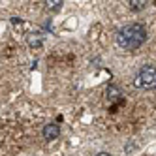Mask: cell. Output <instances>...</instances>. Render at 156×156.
<instances>
[{
  "mask_svg": "<svg viewBox=\"0 0 156 156\" xmlns=\"http://www.w3.org/2000/svg\"><path fill=\"white\" fill-rule=\"evenodd\" d=\"M130 8L133 9V12H137V9H143V6H145V2H137V0H130Z\"/></svg>",
  "mask_w": 156,
  "mask_h": 156,
  "instance_id": "6",
  "label": "cell"
},
{
  "mask_svg": "<svg viewBox=\"0 0 156 156\" xmlns=\"http://www.w3.org/2000/svg\"><path fill=\"white\" fill-rule=\"evenodd\" d=\"M145 41H147V30H145L143 25H137V23H130L126 27H122L117 34V45L128 51L139 49Z\"/></svg>",
  "mask_w": 156,
  "mask_h": 156,
  "instance_id": "1",
  "label": "cell"
},
{
  "mask_svg": "<svg viewBox=\"0 0 156 156\" xmlns=\"http://www.w3.org/2000/svg\"><path fill=\"white\" fill-rule=\"evenodd\" d=\"M60 6H62V0H51V2H47V9H51V12L60 9Z\"/></svg>",
  "mask_w": 156,
  "mask_h": 156,
  "instance_id": "5",
  "label": "cell"
},
{
  "mask_svg": "<svg viewBox=\"0 0 156 156\" xmlns=\"http://www.w3.org/2000/svg\"><path fill=\"white\" fill-rule=\"evenodd\" d=\"M27 43H28L30 47H34V49L41 47V43H43V34H40V32H36V34H28Z\"/></svg>",
  "mask_w": 156,
  "mask_h": 156,
  "instance_id": "4",
  "label": "cell"
},
{
  "mask_svg": "<svg viewBox=\"0 0 156 156\" xmlns=\"http://www.w3.org/2000/svg\"><path fill=\"white\" fill-rule=\"evenodd\" d=\"M41 136H43V139H47V141H55V139L60 136V126L55 124V122H49V124L43 126Z\"/></svg>",
  "mask_w": 156,
  "mask_h": 156,
  "instance_id": "3",
  "label": "cell"
},
{
  "mask_svg": "<svg viewBox=\"0 0 156 156\" xmlns=\"http://www.w3.org/2000/svg\"><path fill=\"white\" fill-rule=\"evenodd\" d=\"M133 85L139 87V88H145V90H154L156 88V66L145 64L143 68L137 72Z\"/></svg>",
  "mask_w": 156,
  "mask_h": 156,
  "instance_id": "2",
  "label": "cell"
},
{
  "mask_svg": "<svg viewBox=\"0 0 156 156\" xmlns=\"http://www.w3.org/2000/svg\"><path fill=\"white\" fill-rule=\"evenodd\" d=\"M96 156H111V152H107V151H102V152H98Z\"/></svg>",
  "mask_w": 156,
  "mask_h": 156,
  "instance_id": "7",
  "label": "cell"
}]
</instances>
